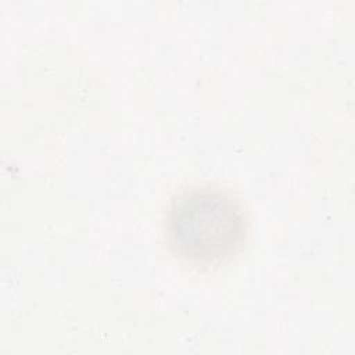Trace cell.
Instances as JSON below:
<instances>
[{"label":"cell","instance_id":"cell-1","mask_svg":"<svg viewBox=\"0 0 355 355\" xmlns=\"http://www.w3.org/2000/svg\"><path fill=\"white\" fill-rule=\"evenodd\" d=\"M248 220L243 204L229 191L197 186L171 201L165 218L169 250L180 261L211 269L232 261L244 247Z\"/></svg>","mask_w":355,"mask_h":355}]
</instances>
